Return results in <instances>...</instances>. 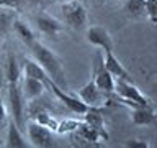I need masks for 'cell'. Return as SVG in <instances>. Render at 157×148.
<instances>
[{
	"instance_id": "cell-6",
	"label": "cell",
	"mask_w": 157,
	"mask_h": 148,
	"mask_svg": "<svg viewBox=\"0 0 157 148\" xmlns=\"http://www.w3.org/2000/svg\"><path fill=\"white\" fill-rule=\"evenodd\" d=\"M44 86L49 87V91H51L54 96H56L59 101H61V102H62L64 105H66L72 113H77V115H83V113L87 112V109H88V107L80 101V99H78V97H74V96H69L67 91H62V89L59 87L57 84H54L49 77L44 79Z\"/></svg>"
},
{
	"instance_id": "cell-13",
	"label": "cell",
	"mask_w": 157,
	"mask_h": 148,
	"mask_svg": "<svg viewBox=\"0 0 157 148\" xmlns=\"http://www.w3.org/2000/svg\"><path fill=\"white\" fill-rule=\"evenodd\" d=\"M77 135L82 138L83 142H88V143H97V142H101V140H108V133L106 130H100V128H95L92 125H88L85 122H80L78 127L75 128Z\"/></svg>"
},
{
	"instance_id": "cell-26",
	"label": "cell",
	"mask_w": 157,
	"mask_h": 148,
	"mask_svg": "<svg viewBox=\"0 0 157 148\" xmlns=\"http://www.w3.org/2000/svg\"><path fill=\"white\" fill-rule=\"evenodd\" d=\"M98 3H108V2H116V0H97Z\"/></svg>"
},
{
	"instance_id": "cell-5",
	"label": "cell",
	"mask_w": 157,
	"mask_h": 148,
	"mask_svg": "<svg viewBox=\"0 0 157 148\" xmlns=\"http://www.w3.org/2000/svg\"><path fill=\"white\" fill-rule=\"evenodd\" d=\"M25 97L21 94L18 82H8V109L12 113V120L25 130L26 122H25Z\"/></svg>"
},
{
	"instance_id": "cell-24",
	"label": "cell",
	"mask_w": 157,
	"mask_h": 148,
	"mask_svg": "<svg viewBox=\"0 0 157 148\" xmlns=\"http://www.w3.org/2000/svg\"><path fill=\"white\" fill-rule=\"evenodd\" d=\"M124 146H128V148H149V145L144 140H136V138L134 140H128Z\"/></svg>"
},
{
	"instance_id": "cell-2",
	"label": "cell",
	"mask_w": 157,
	"mask_h": 148,
	"mask_svg": "<svg viewBox=\"0 0 157 148\" xmlns=\"http://www.w3.org/2000/svg\"><path fill=\"white\" fill-rule=\"evenodd\" d=\"M113 92H116L121 97L123 104H126L129 107H137V105L152 107L151 99L146 97L134 82L123 81V79H115V89H113Z\"/></svg>"
},
{
	"instance_id": "cell-21",
	"label": "cell",
	"mask_w": 157,
	"mask_h": 148,
	"mask_svg": "<svg viewBox=\"0 0 157 148\" xmlns=\"http://www.w3.org/2000/svg\"><path fill=\"white\" fill-rule=\"evenodd\" d=\"M7 81L8 82H18L20 81V68L15 56L10 54L8 56V63H7Z\"/></svg>"
},
{
	"instance_id": "cell-19",
	"label": "cell",
	"mask_w": 157,
	"mask_h": 148,
	"mask_svg": "<svg viewBox=\"0 0 157 148\" xmlns=\"http://www.w3.org/2000/svg\"><path fill=\"white\" fill-rule=\"evenodd\" d=\"M25 76L34 77V79H39V81H43V82H44V79L48 77V74L44 72V69L39 66L36 61L26 59V63H25Z\"/></svg>"
},
{
	"instance_id": "cell-27",
	"label": "cell",
	"mask_w": 157,
	"mask_h": 148,
	"mask_svg": "<svg viewBox=\"0 0 157 148\" xmlns=\"http://www.w3.org/2000/svg\"><path fill=\"white\" fill-rule=\"evenodd\" d=\"M62 2H67V0H62Z\"/></svg>"
},
{
	"instance_id": "cell-7",
	"label": "cell",
	"mask_w": 157,
	"mask_h": 148,
	"mask_svg": "<svg viewBox=\"0 0 157 148\" xmlns=\"http://www.w3.org/2000/svg\"><path fill=\"white\" fill-rule=\"evenodd\" d=\"M25 130L28 132V142L31 146H36V148H49L54 145V140H52V132L49 130L48 127L41 125V123L31 120L26 125Z\"/></svg>"
},
{
	"instance_id": "cell-15",
	"label": "cell",
	"mask_w": 157,
	"mask_h": 148,
	"mask_svg": "<svg viewBox=\"0 0 157 148\" xmlns=\"http://www.w3.org/2000/svg\"><path fill=\"white\" fill-rule=\"evenodd\" d=\"M7 146L8 148H26L28 143L25 140L21 128H20L13 120L8 125V132H7Z\"/></svg>"
},
{
	"instance_id": "cell-11",
	"label": "cell",
	"mask_w": 157,
	"mask_h": 148,
	"mask_svg": "<svg viewBox=\"0 0 157 148\" xmlns=\"http://www.w3.org/2000/svg\"><path fill=\"white\" fill-rule=\"evenodd\" d=\"M36 27L43 35L51 36V38H57L59 35H61V31L64 30V25L59 22V20L49 17V15H44V13L36 17Z\"/></svg>"
},
{
	"instance_id": "cell-9",
	"label": "cell",
	"mask_w": 157,
	"mask_h": 148,
	"mask_svg": "<svg viewBox=\"0 0 157 148\" xmlns=\"http://www.w3.org/2000/svg\"><path fill=\"white\" fill-rule=\"evenodd\" d=\"M77 96L87 107H98L100 109L101 105H105V92L97 87L93 79H90L85 86H82L78 89Z\"/></svg>"
},
{
	"instance_id": "cell-10",
	"label": "cell",
	"mask_w": 157,
	"mask_h": 148,
	"mask_svg": "<svg viewBox=\"0 0 157 148\" xmlns=\"http://www.w3.org/2000/svg\"><path fill=\"white\" fill-rule=\"evenodd\" d=\"M103 63H105V68L108 69V72H110L115 79H123V81L134 82L132 76L124 69V66L120 63V59L115 56L113 51H105L103 53Z\"/></svg>"
},
{
	"instance_id": "cell-22",
	"label": "cell",
	"mask_w": 157,
	"mask_h": 148,
	"mask_svg": "<svg viewBox=\"0 0 157 148\" xmlns=\"http://www.w3.org/2000/svg\"><path fill=\"white\" fill-rule=\"evenodd\" d=\"M144 15L149 18L151 25L157 23V0H144Z\"/></svg>"
},
{
	"instance_id": "cell-8",
	"label": "cell",
	"mask_w": 157,
	"mask_h": 148,
	"mask_svg": "<svg viewBox=\"0 0 157 148\" xmlns=\"http://www.w3.org/2000/svg\"><path fill=\"white\" fill-rule=\"evenodd\" d=\"M85 30H87L85 38L90 44L100 48L103 53L105 51H113V49H115V44H113V39L110 36V33H108V30H105L103 27H98V25L87 27Z\"/></svg>"
},
{
	"instance_id": "cell-20",
	"label": "cell",
	"mask_w": 157,
	"mask_h": 148,
	"mask_svg": "<svg viewBox=\"0 0 157 148\" xmlns=\"http://www.w3.org/2000/svg\"><path fill=\"white\" fill-rule=\"evenodd\" d=\"M123 8H124L126 15L132 18L142 17L144 15V0H124Z\"/></svg>"
},
{
	"instance_id": "cell-16",
	"label": "cell",
	"mask_w": 157,
	"mask_h": 148,
	"mask_svg": "<svg viewBox=\"0 0 157 148\" xmlns=\"http://www.w3.org/2000/svg\"><path fill=\"white\" fill-rule=\"evenodd\" d=\"M13 22H15V12H13V8L0 7V39L5 38V35L12 30Z\"/></svg>"
},
{
	"instance_id": "cell-4",
	"label": "cell",
	"mask_w": 157,
	"mask_h": 148,
	"mask_svg": "<svg viewBox=\"0 0 157 148\" xmlns=\"http://www.w3.org/2000/svg\"><path fill=\"white\" fill-rule=\"evenodd\" d=\"M92 79L93 82L97 84V87L103 91L105 94L113 92L115 89V77L108 72V69L105 68V63H103V51L98 49L93 56L92 61Z\"/></svg>"
},
{
	"instance_id": "cell-3",
	"label": "cell",
	"mask_w": 157,
	"mask_h": 148,
	"mask_svg": "<svg viewBox=\"0 0 157 148\" xmlns=\"http://www.w3.org/2000/svg\"><path fill=\"white\" fill-rule=\"evenodd\" d=\"M61 12H62V18L67 27L77 30V31L78 30H85L88 27L87 10L78 0H67V2H64L61 7Z\"/></svg>"
},
{
	"instance_id": "cell-12",
	"label": "cell",
	"mask_w": 157,
	"mask_h": 148,
	"mask_svg": "<svg viewBox=\"0 0 157 148\" xmlns=\"http://www.w3.org/2000/svg\"><path fill=\"white\" fill-rule=\"evenodd\" d=\"M20 89H21V94H23L25 101L33 102V101H36V99L44 92L46 86H44V82L39 81V79L25 76L23 77V82H21V87H20Z\"/></svg>"
},
{
	"instance_id": "cell-23",
	"label": "cell",
	"mask_w": 157,
	"mask_h": 148,
	"mask_svg": "<svg viewBox=\"0 0 157 148\" xmlns=\"http://www.w3.org/2000/svg\"><path fill=\"white\" fill-rule=\"evenodd\" d=\"M78 120H75V118H67V120H62L57 123V128L56 132L61 133V135H64V133H69V132H74L75 128L78 127Z\"/></svg>"
},
{
	"instance_id": "cell-17",
	"label": "cell",
	"mask_w": 157,
	"mask_h": 148,
	"mask_svg": "<svg viewBox=\"0 0 157 148\" xmlns=\"http://www.w3.org/2000/svg\"><path fill=\"white\" fill-rule=\"evenodd\" d=\"M12 30L17 33V36L21 39V41L26 44V46H29V44H31L34 39H36V38H34V35H33V31H31V28H29L26 23L20 22V20H15V22H13Z\"/></svg>"
},
{
	"instance_id": "cell-25",
	"label": "cell",
	"mask_w": 157,
	"mask_h": 148,
	"mask_svg": "<svg viewBox=\"0 0 157 148\" xmlns=\"http://www.w3.org/2000/svg\"><path fill=\"white\" fill-rule=\"evenodd\" d=\"M5 118H7V107H5L3 101L0 99V123H2Z\"/></svg>"
},
{
	"instance_id": "cell-1",
	"label": "cell",
	"mask_w": 157,
	"mask_h": 148,
	"mask_svg": "<svg viewBox=\"0 0 157 148\" xmlns=\"http://www.w3.org/2000/svg\"><path fill=\"white\" fill-rule=\"evenodd\" d=\"M28 48L31 49V54H33L34 61L44 69V72L48 74V77L51 79L54 84H57L62 91H67L69 84H67L66 71H64L62 63L59 61V58L56 56V54H54L48 46H44L43 43L36 41V39H34Z\"/></svg>"
},
{
	"instance_id": "cell-14",
	"label": "cell",
	"mask_w": 157,
	"mask_h": 148,
	"mask_svg": "<svg viewBox=\"0 0 157 148\" xmlns=\"http://www.w3.org/2000/svg\"><path fill=\"white\" fill-rule=\"evenodd\" d=\"M131 120H132L134 125H141V127L152 125V123L155 122L154 107H142V105L132 107V110H131Z\"/></svg>"
},
{
	"instance_id": "cell-18",
	"label": "cell",
	"mask_w": 157,
	"mask_h": 148,
	"mask_svg": "<svg viewBox=\"0 0 157 148\" xmlns=\"http://www.w3.org/2000/svg\"><path fill=\"white\" fill-rule=\"evenodd\" d=\"M83 122L88 123V125L100 128V130H105V120H103V115L98 107H88L87 112L83 113Z\"/></svg>"
}]
</instances>
